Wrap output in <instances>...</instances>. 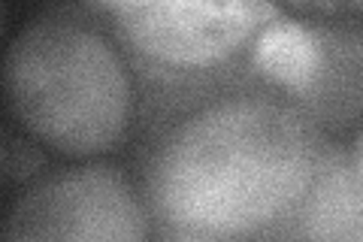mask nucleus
<instances>
[{
  "instance_id": "39448f33",
  "label": "nucleus",
  "mask_w": 363,
  "mask_h": 242,
  "mask_svg": "<svg viewBox=\"0 0 363 242\" xmlns=\"http://www.w3.org/2000/svg\"><path fill=\"white\" fill-rule=\"evenodd\" d=\"M309 45L291 94L321 133L336 136L363 119V28L306 21Z\"/></svg>"
},
{
  "instance_id": "20e7f679",
  "label": "nucleus",
  "mask_w": 363,
  "mask_h": 242,
  "mask_svg": "<svg viewBox=\"0 0 363 242\" xmlns=\"http://www.w3.org/2000/svg\"><path fill=\"white\" fill-rule=\"evenodd\" d=\"M152 221L130 172L85 164L45 172L16 194L4 239H145Z\"/></svg>"
},
{
  "instance_id": "423d86ee",
  "label": "nucleus",
  "mask_w": 363,
  "mask_h": 242,
  "mask_svg": "<svg viewBox=\"0 0 363 242\" xmlns=\"http://www.w3.org/2000/svg\"><path fill=\"white\" fill-rule=\"evenodd\" d=\"M269 239H363V185L345 148L324 140L315 176Z\"/></svg>"
},
{
  "instance_id": "1a4fd4ad",
  "label": "nucleus",
  "mask_w": 363,
  "mask_h": 242,
  "mask_svg": "<svg viewBox=\"0 0 363 242\" xmlns=\"http://www.w3.org/2000/svg\"><path fill=\"white\" fill-rule=\"evenodd\" d=\"M133 4H136V0H88V6L97 9V13H104V16H112V13H118V9H128Z\"/></svg>"
},
{
  "instance_id": "0eeeda50",
  "label": "nucleus",
  "mask_w": 363,
  "mask_h": 242,
  "mask_svg": "<svg viewBox=\"0 0 363 242\" xmlns=\"http://www.w3.org/2000/svg\"><path fill=\"white\" fill-rule=\"evenodd\" d=\"M43 145V143H40ZM37 143L16 136L13 128H6L4 136V179L6 182H30L45 170V155Z\"/></svg>"
},
{
  "instance_id": "f257e3e1",
  "label": "nucleus",
  "mask_w": 363,
  "mask_h": 242,
  "mask_svg": "<svg viewBox=\"0 0 363 242\" xmlns=\"http://www.w3.org/2000/svg\"><path fill=\"white\" fill-rule=\"evenodd\" d=\"M130 136V176L157 239H269L327 140L269 73L264 40L233 70L136 85Z\"/></svg>"
},
{
  "instance_id": "7ed1b4c3",
  "label": "nucleus",
  "mask_w": 363,
  "mask_h": 242,
  "mask_svg": "<svg viewBox=\"0 0 363 242\" xmlns=\"http://www.w3.org/2000/svg\"><path fill=\"white\" fill-rule=\"evenodd\" d=\"M279 16L272 0H136L109 16V31L136 85H152L252 61Z\"/></svg>"
},
{
  "instance_id": "f03ea898",
  "label": "nucleus",
  "mask_w": 363,
  "mask_h": 242,
  "mask_svg": "<svg viewBox=\"0 0 363 242\" xmlns=\"http://www.w3.org/2000/svg\"><path fill=\"white\" fill-rule=\"evenodd\" d=\"M4 94L21 131L73 158L116 148L136 115V79L121 45L73 6L49 9L13 37Z\"/></svg>"
},
{
  "instance_id": "6e6552de",
  "label": "nucleus",
  "mask_w": 363,
  "mask_h": 242,
  "mask_svg": "<svg viewBox=\"0 0 363 242\" xmlns=\"http://www.w3.org/2000/svg\"><path fill=\"white\" fill-rule=\"evenodd\" d=\"M348 158H351V167H354L360 185H363V128H360L357 136H354V145L348 148Z\"/></svg>"
}]
</instances>
